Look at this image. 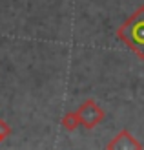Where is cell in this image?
<instances>
[{"instance_id":"3957f363","label":"cell","mask_w":144,"mask_h":150,"mask_svg":"<svg viewBox=\"0 0 144 150\" xmlns=\"http://www.w3.org/2000/svg\"><path fill=\"white\" fill-rule=\"evenodd\" d=\"M106 148L111 150V148H117V150H128V148H135V150H142V143L137 141V137H133L131 132L128 130H120L115 137H113Z\"/></svg>"},{"instance_id":"5b68a950","label":"cell","mask_w":144,"mask_h":150,"mask_svg":"<svg viewBox=\"0 0 144 150\" xmlns=\"http://www.w3.org/2000/svg\"><path fill=\"white\" fill-rule=\"evenodd\" d=\"M11 136V126L7 121H4V119H0V143H2L4 139H7Z\"/></svg>"},{"instance_id":"7a4b0ae2","label":"cell","mask_w":144,"mask_h":150,"mask_svg":"<svg viewBox=\"0 0 144 150\" xmlns=\"http://www.w3.org/2000/svg\"><path fill=\"white\" fill-rule=\"evenodd\" d=\"M77 114L80 117V126H84L86 130H93L106 119L104 108L98 106V103L93 99H86L84 103L77 108Z\"/></svg>"},{"instance_id":"6da1fadb","label":"cell","mask_w":144,"mask_h":150,"mask_svg":"<svg viewBox=\"0 0 144 150\" xmlns=\"http://www.w3.org/2000/svg\"><path fill=\"white\" fill-rule=\"evenodd\" d=\"M117 39L144 61V6L137 7L117 29Z\"/></svg>"},{"instance_id":"277c9868","label":"cell","mask_w":144,"mask_h":150,"mask_svg":"<svg viewBox=\"0 0 144 150\" xmlns=\"http://www.w3.org/2000/svg\"><path fill=\"white\" fill-rule=\"evenodd\" d=\"M62 128L64 130H67V132H75L80 126V117H79V114H77V110L75 112H67V114H64V117H62Z\"/></svg>"}]
</instances>
